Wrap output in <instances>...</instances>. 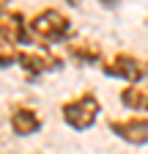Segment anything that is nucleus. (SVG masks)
<instances>
[{
	"mask_svg": "<svg viewBox=\"0 0 148 154\" xmlns=\"http://www.w3.org/2000/svg\"><path fill=\"white\" fill-rule=\"evenodd\" d=\"M16 52V63L19 69L30 77H44V74H52V72H61L66 66V61L58 55V52H49V50H14Z\"/></svg>",
	"mask_w": 148,
	"mask_h": 154,
	"instance_id": "obj_5",
	"label": "nucleus"
},
{
	"mask_svg": "<svg viewBox=\"0 0 148 154\" xmlns=\"http://www.w3.org/2000/svg\"><path fill=\"white\" fill-rule=\"evenodd\" d=\"M33 36L28 30V19L19 8L0 3V47H22L30 44Z\"/></svg>",
	"mask_w": 148,
	"mask_h": 154,
	"instance_id": "obj_4",
	"label": "nucleus"
},
{
	"mask_svg": "<svg viewBox=\"0 0 148 154\" xmlns=\"http://www.w3.org/2000/svg\"><path fill=\"white\" fill-rule=\"evenodd\" d=\"M16 63V52L8 50V47H0V69H8Z\"/></svg>",
	"mask_w": 148,
	"mask_h": 154,
	"instance_id": "obj_10",
	"label": "nucleus"
},
{
	"mask_svg": "<svg viewBox=\"0 0 148 154\" xmlns=\"http://www.w3.org/2000/svg\"><path fill=\"white\" fill-rule=\"evenodd\" d=\"M118 99L126 110L143 116V113H148V85H126L118 94Z\"/></svg>",
	"mask_w": 148,
	"mask_h": 154,
	"instance_id": "obj_9",
	"label": "nucleus"
},
{
	"mask_svg": "<svg viewBox=\"0 0 148 154\" xmlns=\"http://www.w3.org/2000/svg\"><path fill=\"white\" fill-rule=\"evenodd\" d=\"M110 132L118 140L129 146H145L148 143V116H123V119H110Z\"/></svg>",
	"mask_w": 148,
	"mask_h": 154,
	"instance_id": "obj_6",
	"label": "nucleus"
},
{
	"mask_svg": "<svg viewBox=\"0 0 148 154\" xmlns=\"http://www.w3.org/2000/svg\"><path fill=\"white\" fill-rule=\"evenodd\" d=\"M102 74L123 80L126 85H143V80H148V58L132 55V52H115L102 61Z\"/></svg>",
	"mask_w": 148,
	"mask_h": 154,
	"instance_id": "obj_3",
	"label": "nucleus"
},
{
	"mask_svg": "<svg viewBox=\"0 0 148 154\" xmlns=\"http://www.w3.org/2000/svg\"><path fill=\"white\" fill-rule=\"evenodd\" d=\"M28 30L33 38H41L47 44H61L74 36V22L63 8L49 6V8H41L39 14H33V19L28 22Z\"/></svg>",
	"mask_w": 148,
	"mask_h": 154,
	"instance_id": "obj_1",
	"label": "nucleus"
},
{
	"mask_svg": "<svg viewBox=\"0 0 148 154\" xmlns=\"http://www.w3.org/2000/svg\"><path fill=\"white\" fill-rule=\"evenodd\" d=\"M102 113V102L93 91H82L77 96H71L61 105V119L74 129V132H85L99 121Z\"/></svg>",
	"mask_w": 148,
	"mask_h": 154,
	"instance_id": "obj_2",
	"label": "nucleus"
},
{
	"mask_svg": "<svg viewBox=\"0 0 148 154\" xmlns=\"http://www.w3.org/2000/svg\"><path fill=\"white\" fill-rule=\"evenodd\" d=\"M41 116L36 107L30 105H14L11 113H8V127L14 135H19V138H30V135H36L41 129Z\"/></svg>",
	"mask_w": 148,
	"mask_h": 154,
	"instance_id": "obj_7",
	"label": "nucleus"
},
{
	"mask_svg": "<svg viewBox=\"0 0 148 154\" xmlns=\"http://www.w3.org/2000/svg\"><path fill=\"white\" fill-rule=\"evenodd\" d=\"M66 55L71 58L74 63H82V66H102L104 61V47L93 38H82V42H69L66 44Z\"/></svg>",
	"mask_w": 148,
	"mask_h": 154,
	"instance_id": "obj_8",
	"label": "nucleus"
}]
</instances>
